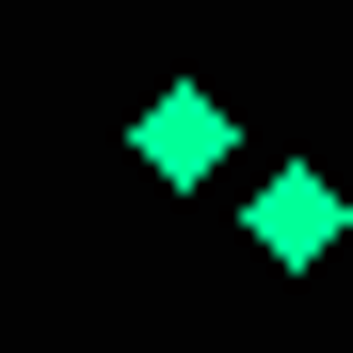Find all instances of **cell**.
Here are the masks:
<instances>
[{
  "instance_id": "obj_1",
  "label": "cell",
  "mask_w": 353,
  "mask_h": 353,
  "mask_svg": "<svg viewBox=\"0 0 353 353\" xmlns=\"http://www.w3.org/2000/svg\"><path fill=\"white\" fill-rule=\"evenodd\" d=\"M241 225H257V257H273V273H321V257L353 241V193H337V176H321V161H273Z\"/></svg>"
},
{
  "instance_id": "obj_2",
  "label": "cell",
  "mask_w": 353,
  "mask_h": 353,
  "mask_svg": "<svg viewBox=\"0 0 353 353\" xmlns=\"http://www.w3.org/2000/svg\"><path fill=\"white\" fill-rule=\"evenodd\" d=\"M129 161L161 176V193H193V176L241 161V129H225V97H209V81H161V97H145V129H129Z\"/></svg>"
}]
</instances>
